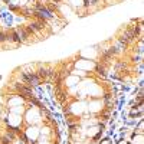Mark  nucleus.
I'll return each instance as SVG.
<instances>
[{
  "instance_id": "obj_1",
  "label": "nucleus",
  "mask_w": 144,
  "mask_h": 144,
  "mask_svg": "<svg viewBox=\"0 0 144 144\" xmlns=\"http://www.w3.org/2000/svg\"><path fill=\"white\" fill-rule=\"evenodd\" d=\"M23 78L28 81V84H33V85H38L40 81V78L36 74H33V72L32 74L30 72H23Z\"/></svg>"
},
{
  "instance_id": "obj_2",
  "label": "nucleus",
  "mask_w": 144,
  "mask_h": 144,
  "mask_svg": "<svg viewBox=\"0 0 144 144\" xmlns=\"http://www.w3.org/2000/svg\"><path fill=\"white\" fill-rule=\"evenodd\" d=\"M12 40H15V42H22L20 36L17 33V30H13V32H12Z\"/></svg>"
}]
</instances>
